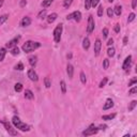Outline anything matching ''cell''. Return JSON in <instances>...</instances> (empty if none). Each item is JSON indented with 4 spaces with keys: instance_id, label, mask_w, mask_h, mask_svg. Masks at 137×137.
Segmentation results:
<instances>
[{
    "instance_id": "44",
    "label": "cell",
    "mask_w": 137,
    "mask_h": 137,
    "mask_svg": "<svg viewBox=\"0 0 137 137\" xmlns=\"http://www.w3.org/2000/svg\"><path fill=\"white\" fill-rule=\"evenodd\" d=\"M115 32H116V33H119V32H120V25L119 24L115 25Z\"/></svg>"
},
{
    "instance_id": "52",
    "label": "cell",
    "mask_w": 137,
    "mask_h": 137,
    "mask_svg": "<svg viewBox=\"0 0 137 137\" xmlns=\"http://www.w3.org/2000/svg\"><path fill=\"white\" fill-rule=\"evenodd\" d=\"M114 1V0H108V2H113Z\"/></svg>"
},
{
    "instance_id": "15",
    "label": "cell",
    "mask_w": 137,
    "mask_h": 137,
    "mask_svg": "<svg viewBox=\"0 0 137 137\" xmlns=\"http://www.w3.org/2000/svg\"><path fill=\"white\" fill-rule=\"evenodd\" d=\"M67 73L68 75V77L72 78L73 77V74H74V68L72 64H68V67H67Z\"/></svg>"
},
{
    "instance_id": "31",
    "label": "cell",
    "mask_w": 137,
    "mask_h": 137,
    "mask_svg": "<svg viewBox=\"0 0 137 137\" xmlns=\"http://www.w3.org/2000/svg\"><path fill=\"white\" fill-rule=\"evenodd\" d=\"M46 9H44V10H42L41 12H40L39 14H38V18H44V17L46 16Z\"/></svg>"
},
{
    "instance_id": "1",
    "label": "cell",
    "mask_w": 137,
    "mask_h": 137,
    "mask_svg": "<svg viewBox=\"0 0 137 137\" xmlns=\"http://www.w3.org/2000/svg\"><path fill=\"white\" fill-rule=\"evenodd\" d=\"M12 123L14 124V127L16 129H18L19 131H23V132H28L30 131V127L26 123H24V122H21L20 119L17 117V116H14L12 118Z\"/></svg>"
},
{
    "instance_id": "48",
    "label": "cell",
    "mask_w": 137,
    "mask_h": 137,
    "mask_svg": "<svg viewBox=\"0 0 137 137\" xmlns=\"http://www.w3.org/2000/svg\"><path fill=\"white\" fill-rule=\"evenodd\" d=\"M106 128H107V125H105V124H102V125H100L99 127V130H106Z\"/></svg>"
},
{
    "instance_id": "23",
    "label": "cell",
    "mask_w": 137,
    "mask_h": 137,
    "mask_svg": "<svg viewBox=\"0 0 137 137\" xmlns=\"http://www.w3.org/2000/svg\"><path fill=\"white\" fill-rule=\"evenodd\" d=\"M116 117V114H110V115H106V116H103L102 119L105 121H108V120H113V119Z\"/></svg>"
},
{
    "instance_id": "25",
    "label": "cell",
    "mask_w": 137,
    "mask_h": 137,
    "mask_svg": "<svg viewBox=\"0 0 137 137\" xmlns=\"http://www.w3.org/2000/svg\"><path fill=\"white\" fill-rule=\"evenodd\" d=\"M5 54H6L5 48H0V61H3V59L5 57Z\"/></svg>"
},
{
    "instance_id": "32",
    "label": "cell",
    "mask_w": 137,
    "mask_h": 137,
    "mask_svg": "<svg viewBox=\"0 0 137 137\" xmlns=\"http://www.w3.org/2000/svg\"><path fill=\"white\" fill-rule=\"evenodd\" d=\"M115 52H116V50H115V48H114V47L108 48V50H107V55L109 56V57H114V56H115V54H116Z\"/></svg>"
},
{
    "instance_id": "20",
    "label": "cell",
    "mask_w": 137,
    "mask_h": 137,
    "mask_svg": "<svg viewBox=\"0 0 137 137\" xmlns=\"http://www.w3.org/2000/svg\"><path fill=\"white\" fill-rule=\"evenodd\" d=\"M54 0H43V2L41 3V6L42 8H48V6L52 4Z\"/></svg>"
},
{
    "instance_id": "2",
    "label": "cell",
    "mask_w": 137,
    "mask_h": 137,
    "mask_svg": "<svg viewBox=\"0 0 137 137\" xmlns=\"http://www.w3.org/2000/svg\"><path fill=\"white\" fill-rule=\"evenodd\" d=\"M40 46H41V43H39V42L27 41L26 43H24L21 49H23L25 53H31V52H33V50H35L37 48H39Z\"/></svg>"
},
{
    "instance_id": "49",
    "label": "cell",
    "mask_w": 137,
    "mask_h": 137,
    "mask_svg": "<svg viewBox=\"0 0 137 137\" xmlns=\"http://www.w3.org/2000/svg\"><path fill=\"white\" fill-rule=\"evenodd\" d=\"M123 44H124V45L128 44V37H125V38L123 39Z\"/></svg>"
},
{
    "instance_id": "26",
    "label": "cell",
    "mask_w": 137,
    "mask_h": 137,
    "mask_svg": "<svg viewBox=\"0 0 137 137\" xmlns=\"http://www.w3.org/2000/svg\"><path fill=\"white\" fill-rule=\"evenodd\" d=\"M136 105H137V101H132L131 103H130V105H129V111H132L134 108L136 107Z\"/></svg>"
},
{
    "instance_id": "46",
    "label": "cell",
    "mask_w": 137,
    "mask_h": 137,
    "mask_svg": "<svg viewBox=\"0 0 137 137\" xmlns=\"http://www.w3.org/2000/svg\"><path fill=\"white\" fill-rule=\"evenodd\" d=\"M26 4H27V1H26V0H21V1L19 2V5L21 6V8H24V6L26 5Z\"/></svg>"
},
{
    "instance_id": "28",
    "label": "cell",
    "mask_w": 137,
    "mask_h": 137,
    "mask_svg": "<svg viewBox=\"0 0 137 137\" xmlns=\"http://www.w3.org/2000/svg\"><path fill=\"white\" fill-rule=\"evenodd\" d=\"M107 81H108V78L107 77H104L102 80H101V82H100V85H99V87L100 88H103V87H105L106 86V84H107Z\"/></svg>"
},
{
    "instance_id": "19",
    "label": "cell",
    "mask_w": 137,
    "mask_h": 137,
    "mask_svg": "<svg viewBox=\"0 0 137 137\" xmlns=\"http://www.w3.org/2000/svg\"><path fill=\"white\" fill-rule=\"evenodd\" d=\"M113 10H114V12H115V14H116L117 16L121 15V13H122V6L121 5H116V6H115V9H113Z\"/></svg>"
},
{
    "instance_id": "50",
    "label": "cell",
    "mask_w": 137,
    "mask_h": 137,
    "mask_svg": "<svg viewBox=\"0 0 137 137\" xmlns=\"http://www.w3.org/2000/svg\"><path fill=\"white\" fill-rule=\"evenodd\" d=\"M3 2H4V0H0V8L3 5Z\"/></svg>"
},
{
    "instance_id": "40",
    "label": "cell",
    "mask_w": 137,
    "mask_h": 137,
    "mask_svg": "<svg viewBox=\"0 0 137 137\" xmlns=\"http://www.w3.org/2000/svg\"><path fill=\"white\" fill-rule=\"evenodd\" d=\"M103 5H100L99 6V9H98V15L101 17V16H103Z\"/></svg>"
},
{
    "instance_id": "8",
    "label": "cell",
    "mask_w": 137,
    "mask_h": 137,
    "mask_svg": "<svg viewBox=\"0 0 137 137\" xmlns=\"http://www.w3.org/2000/svg\"><path fill=\"white\" fill-rule=\"evenodd\" d=\"M28 77H29L30 80L32 81H38L39 80V77H38V74L35 73V71L33 70V68H30L29 71H28Z\"/></svg>"
},
{
    "instance_id": "9",
    "label": "cell",
    "mask_w": 137,
    "mask_h": 137,
    "mask_svg": "<svg viewBox=\"0 0 137 137\" xmlns=\"http://www.w3.org/2000/svg\"><path fill=\"white\" fill-rule=\"evenodd\" d=\"M132 64V56H128L127 58H125L124 62H123V66H122V68H123L124 71H128L130 67H131Z\"/></svg>"
},
{
    "instance_id": "22",
    "label": "cell",
    "mask_w": 137,
    "mask_h": 137,
    "mask_svg": "<svg viewBox=\"0 0 137 137\" xmlns=\"http://www.w3.org/2000/svg\"><path fill=\"white\" fill-rule=\"evenodd\" d=\"M60 87H61V91H62L63 94L67 93V85H66V81L64 80H61L60 81Z\"/></svg>"
},
{
    "instance_id": "16",
    "label": "cell",
    "mask_w": 137,
    "mask_h": 137,
    "mask_svg": "<svg viewBox=\"0 0 137 137\" xmlns=\"http://www.w3.org/2000/svg\"><path fill=\"white\" fill-rule=\"evenodd\" d=\"M24 96H25V99H28V100H33L34 99V94L32 93L31 90H26Z\"/></svg>"
},
{
    "instance_id": "37",
    "label": "cell",
    "mask_w": 137,
    "mask_h": 137,
    "mask_svg": "<svg viewBox=\"0 0 137 137\" xmlns=\"http://www.w3.org/2000/svg\"><path fill=\"white\" fill-rule=\"evenodd\" d=\"M15 70H18V71H23V70H24V64L21 63V62H19L18 64H16V66H15Z\"/></svg>"
},
{
    "instance_id": "6",
    "label": "cell",
    "mask_w": 137,
    "mask_h": 137,
    "mask_svg": "<svg viewBox=\"0 0 137 137\" xmlns=\"http://www.w3.org/2000/svg\"><path fill=\"white\" fill-rule=\"evenodd\" d=\"M67 19L70 20V19H74L75 21H77V23H79V21L81 20V13L79 12V11H75V12L71 13L70 15L67 16Z\"/></svg>"
},
{
    "instance_id": "42",
    "label": "cell",
    "mask_w": 137,
    "mask_h": 137,
    "mask_svg": "<svg viewBox=\"0 0 137 137\" xmlns=\"http://www.w3.org/2000/svg\"><path fill=\"white\" fill-rule=\"evenodd\" d=\"M102 32H103V38H107L108 37V29H107V28H104Z\"/></svg>"
},
{
    "instance_id": "18",
    "label": "cell",
    "mask_w": 137,
    "mask_h": 137,
    "mask_svg": "<svg viewBox=\"0 0 137 137\" xmlns=\"http://www.w3.org/2000/svg\"><path fill=\"white\" fill-rule=\"evenodd\" d=\"M82 47H84V49H89L90 47V40L89 38H85L84 39V41H82Z\"/></svg>"
},
{
    "instance_id": "17",
    "label": "cell",
    "mask_w": 137,
    "mask_h": 137,
    "mask_svg": "<svg viewBox=\"0 0 137 137\" xmlns=\"http://www.w3.org/2000/svg\"><path fill=\"white\" fill-rule=\"evenodd\" d=\"M29 64L31 67H34L35 64H37V62H38V57L37 56H30L29 57Z\"/></svg>"
},
{
    "instance_id": "13",
    "label": "cell",
    "mask_w": 137,
    "mask_h": 137,
    "mask_svg": "<svg viewBox=\"0 0 137 137\" xmlns=\"http://www.w3.org/2000/svg\"><path fill=\"white\" fill-rule=\"evenodd\" d=\"M30 24H31V18L28 16H25L20 21L21 27H28V26H30Z\"/></svg>"
},
{
    "instance_id": "7",
    "label": "cell",
    "mask_w": 137,
    "mask_h": 137,
    "mask_svg": "<svg viewBox=\"0 0 137 137\" xmlns=\"http://www.w3.org/2000/svg\"><path fill=\"white\" fill-rule=\"evenodd\" d=\"M94 30V19H93V16L90 15L88 18V26H87V31L88 33H91V32Z\"/></svg>"
},
{
    "instance_id": "11",
    "label": "cell",
    "mask_w": 137,
    "mask_h": 137,
    "mask_svg": "<svg viewBox=\"0 0 137 137\" xmlns=\"http://www.w3.org/2000/svg\"><path fill=\"white\" fill-rule=\"evenodd\" d=\"M20 38L19 37H17V38H15V39H13V40H11L10 42H8L6 43V48H12V47H14V46H17V43H18V40H19Z\"/></svg>"
},
{
    "instance_id": "27",
    "label": "cell",
    "mask_w": 137,
    "mask_h": 137,
    "mask_svg": "<svg viewBox=\"0 0 137 137\" xmlns=\"http://www.w3.org/2000/svg\"><path fill=\"white\" fill-rule=\"evenodd\" d=\"M72 2H73V0H64V1H63V8L64 9H68V8H70V5L72 4Z\"/></svg>"
},
{
    "instance_id": "4",
    "label": "cell",
    "mask_w": 137,
    "mask_h": 137,
    "mask_svg": "<svg viewBox=\"0 0 137 137\" xmlns=\"http://www.w3.org/2000/svg\"><path fill=\"white\" fill-rule=\"evenodd\" d=\"M1 122L3 123V125H4V129L6 130V132L9 133V135H11V136H17L18 135V132L12 127V124L11 123H9V122H4V121H1Z\"/></svg>"
},
{
    "instance_id": "12",
    "label": "cell",
    "mask_w": 137,
    "mask_h": 137,
    "mask_svg": "<svg viewBox=\"0 0 137 137\" xmlns=\"http://www.w3.org/2000/svg\"><path fill=\"white\" fill-rule=\"evenodd\" d=\"M113 106H114V101L111 99H107L105 104H104V106H103V109L104 110H108V109H110Z\"/></svg>"
},
{
    "instance_id": "14",
    "label": "cell",
    "mask_w": 137,
    "mask_h": 137,
    "mask_svg": "<svg viewBox=\"0 0 137 137\" xmlns=\"http://www.w3.org/2000/svg\"><path fill=\"white\" fill-rule=\"evenodd\" d=\"M57 17H58V14H57V13L49 14V15L47 16V23H48V24H53L54 21L57 19Z\"/></svg>"
},
{
    "instance_id": "47",
    "label": "cell",
    "mask_w": 137,
    "mask_h": 137,
    "mask_svg": "<svg viewBox=\"0 0 137 137\" xmlns=\"http://www.w3.org/2000/svg\"><path fill=\"white\" fill-rule=\"evenodd\" d=\"M113 44H114V40L113 39H109V40H108V42H107V45L108 46H111Z\"/></svg>"
},
{
    "instance_id": "39",
    "label": "cell",
    "mask_w": 137,
    "mask_h": 137,
    "mask_svg": "<svg viewBox=\"0 0 137 137\" xmlns=\"http://www.w3.org/2000/svg\"><path fill=\"white\" fill-rule=\"evenodd\" d=\"M107 15H108V17H113L114 16V10L111 8L107 9Z\"/></svg>"
},
{
    "instance_id": "30",
    "label": "cell",
    "mask_w": 137,
    "mask_h": 137,
    "mask_svg": "<svg viewBox=\"0 0 137 137\" xmlns=\"http://www.w3.org/2000/svg\"><path fill=\"white\" fill-rule=\"evenodd\" d=\"M79 76H80V81L82 82V84H86V82H87V78H86V75H85V73L84 72H80V75H79Z\"/></svg>"
},
{
    "instance_id": "10",
    "label": "cell",
    "mask_w": 137,
    "mask_h": 137,
    "mask_svg": "<svg viewBox=\"0 0 137 137\" xmlns=\"http://www.w3.org/2000/svg\"><path fill=\"white\" fill-rule=\"evenodd\" d=\"M101 47H102V43H101V40L98 39L95 41V43H94V53H95V56H99L100 55Z\"/></svg>"
},
{
    "instance_id": "36",
    "label": "cell",
    "mask_w": 137,
    "mask_h": 137,
    "mask_svg": "<svg viewBox=\"0 0 137 137\" xmlns=\"http://www.w3.org/2000/svg\"><path fill=\"white\" fill-rule=\"evenodd\" d=\"M136 92H137V86H134V87H133V88H132V89L129 91V94H131V95H134Z\"/></svg>"
},
{
    "instance_id": "29",
    "label": "cell",
    "mask_w": 137,
    "mask_h": 137,
    "mask_svg": "<svg viewBox=\"0 0 137 137\" xmlns=\"http://www.w3.org/2000/svg\"><path fill=\"white\" fill-rule=\"evenodd\" d=\"M44 84H45V87H46V88H50V86H52V82H50L49 77H45V78H44Z\"/></svg>"
},
{
    "instance_id": "34",
    "label": "cell",
    "mask_w": 137,
    "mask_h": 137,
    "mask_svg": "<svg viewBox=\"0 0 137 137\" xmlns=\"http://www.w3.org/2000/svg\"><path fill=\"white\" fill-rule=\"evenodd\" d=\"M108 67H109V60H108V59H104L103 60V68H104V70H107Z\"/></svg>"
},
{
    "instance_id": "21",
    "label": "cell",
    "mask_w": 137,
    "mask_h": 137,
    "mask_svg": "<svg viewBox=\"0 0 137 137\" xmlns=\"http://www.w3.org/2000/svg\"><path fill=\"white\" fill-rule=\"evenodd\" d=\"M10 53H11V55H13V56H16V55H18V54H19V48L17 47V46H14V47H12V48H11Z\"/></svg>"
},
{
    "instance_id": "43",
    "label": "cell",
    "mask_w": 137,
    "mask_h": 137,
    "mask_svg": "<svg viewBox=\"0 0 137 137\" xmlns=\"http://www.w3.org/2000/svg\"><path fill=\"white\" fill-rule=\"evenodd\" d=\"M99 2H100V0H92V2H91V6L95 8V6L99 4Z\"/></svg>"
},
{
    "instance_id": "35",
    "label": "cell",
    "mask_w": 137,
    "mask_h": 137,
    "mask_svg": "<svg viewBox=\"0 0 137 137\" xmlns=\"http://www.w3.org/2000/svg\"><path fill=\"white\" fill-rule=\"evenodd\" d=\"M91 2H92V0H86L85 1V9L86 10H90V8H91Z\"/></svg>"
},
{
    "instance_id": "45",
    "label": "cell",
    "mask_w": 137,
    "mask_h": 137,
    "mask_svg": "<svg viewBox=\"0 0 137 137\" xmlns=\"http://www.w3.org/2000/svg\"><path fill=\"white\" fill-rule=\"evenodd\" d=\"M136 5H137V0H132V9L133 10L136 9Z\"/></svg>"
},
{
    "instance_id": "41",
    "label": "cell",
    "mask_w": 137,
    "mask_h": 137,
    "mask_svg": "<svg viewBox=\"0 0 137 137\" xmlns=\"http://www.w3.org/2000/svg\"><path fill=\"white\" fill-rule=\"evenodd\" d=\"M137 82V78L136 77H134L133 79H131V80H130V82H129V86H133V85H135Z\"/></svg>"
},
{
    "instance_id": "51",
    "label": "cell",
    "mask_w": 137,
    "mask_h": 137,
    "mask_svg": "<svg viewBox=\"0 0 137 137\" xmlns=\"http://www.w3.org/2000/svg\"><path fill=\"white\" fill-rule=\"evenodd\" d=\"M68 59L72 58V54H68Z\"/></svg>"
},
{
    "instance_id": "3",
    "label": "cell",
    "mask_w": 137,
    "mask_h": 137,
    "mask_svg": "<svg viewBox=\"0 0 137 137\" xmlns=\"http://www.w3.org/2000/svg\"><path fill=\"white\" fill-rule=\"evenodd\" d=\"M61 34H62V25L59 24L54 30V40L56 43H59L61 40Z\"/></svg>"
},
{
    "instance_id": "5",
    "label": "cell",
    "mask_w": 137,
    "mask_h": 137,
    "mask_svg": "<svg viewBox=\"0 0 137 137\" xmlns=\"http://www.w3.org/2000/svg\"><path fill=\"white\" fill-rule=\"evenodd\" d=\"M99 132V129L94 127V124H91L88 129H86V131L82 132V135L84 136H91V135H94Z\"/></svg>"
},
{
    "instance_id": "33",
    "label": "cell",
    "mask_w": 137,
    "mask_h": 137,
    "mask_svg": "<svg viewBox=\"0 0 137 137\" xmlns=\"http://www.w3.org/2000/svg\"><path fill=\"white\" fill-rule=\"evenodd\" d=\"M14 89H15V91H16V92H20L21 90H23V85L18 82V84H16L15 86H14Z\"/></svg>"
},
{
    "instance_id": "38",
    "label": "cell",
    "mask_w": 137,
    "mask_h": 137,
    "mask_svg": "<svg viewBox=\"0 0 137 137\" xmlns=\"http://www.w3.org/2000/svg\"><path fill=\"white\" fill-rule=\"evenodd\" d=\"M135 19V14L134 13H131L129 15V18H128V23H131V21H133Z\"/></svg>"
},
{
    "instance_id": "24",
    "label": "cell",
    "mask_w": 137,
    "mask_h": 137,
    "mask_svg": "<svg viewBox=\"0 0 137 137\" xmlns=\"http://www.w3.org/2000/svg\"><path fill=\"white\" fill-rule=\"evenodd\" d=\"M8 18H9V15H6V14H4V15H2V16H0V26L4 24L5 21L8 20Z\"/></svg>"
}]
</instances>
